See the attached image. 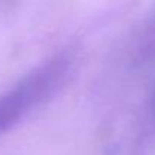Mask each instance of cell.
I'll return each mask as SVG.
<instances>
[{
	"label": "cell",
	"instance_id": "1",
	"mask_svg": "<svg viewBox=\"0 0 155 155\" xmlns=\"http://www.w3.org/2000/svg\"><path fill=\"white\" fill-rule=\"evenodd\" d=\"M62 65L50 64L21 81L17 87L0 96V134L20 120L31 108L44 101L56 87Z\"/></svg>",
	"mask_w": 155,
	"mask_h": 155
}]
</instances>
